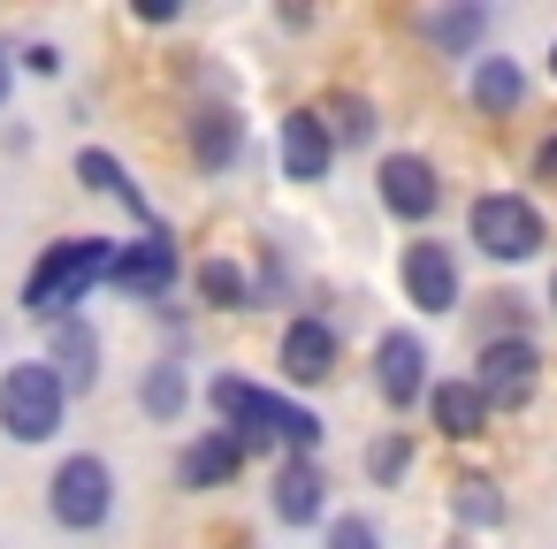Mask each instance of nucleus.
<instances>
[{"instance_id":"nucleus-1","label":"nucleus","mask_w":557,"mask_h":549,"mask_svg":"<svg viewBox=\"0 0 557 549\" xmlns=\"http://www.w3.org/2000/svg\"><path fill=\"white\" fill-rule=\"evenodd\" d=\"M115 260H123L115 237H62V245H47L39 267H32V283H24V313L47 321V328L77 321V298L100 290V283H115Z\"/></svg>"},{"instance_id":"nucleus-2","label":"nucleus","mask_w":557,"mask_h":549,"mask_svg":"<svg viewBox=\"0 0 557 549\" xmlns=\"http://www.w3.org/2000/svg\"><path fill=\"white\" fill-rule=\"evenodd\" d=\"M214 412L260 450V442H290L298 458H313L321 450V420L306 412V404H290V397H275V389H260V382H245V374H214Z\"/></svg>"},{"instance_id":"nucleus-3","label":"nucleus","mask_w":557,"mask_h":549,"mask_svg":"<svg viewBox=\"0 0 557 549\" xmlns=\"http://www.w3.org/2000/svg\"><path fill=\"white\" fill-rule=\"evenodd\" d=\"M70 412V382L47 366V359H16L9 374H0V427H9L16 442H47Z\"/></svg>"},{"instance_id":"nucleus-4","label":"nucleus","mask_w":557,"mask_h":549,"mask_svg":"<svg viewBox=\"0 0 557 549\" xmlns=\"http://www.w3.org/2000/svg\"><path fill=\"white\" fill-rule=\"evenodd\" d=\"M466 237L481 245V260H496V267H519V260H534L542 252V207L534 199H519V191H481L473 207H466Z\"/></svg>"},{"instance_id":"nucleus-5","label":"nucleus","mask_w":557,"mask_h":549,"mask_svg":"<svg viewBox=\"0 0 557 549\" xmlns=\"http://www.w3.org/2000/svg\"><path fill=\"white\" fill-rule=\"evenodd\" d=\"M47 511H54V526H70V534L108 526V519H115V473H108V458H92V450L62 458L54 481H47Z\"/></svg>"},{"instance_id":"nucleus-6","label":"nucleus","mask_w":557,"mask_h":549,"mask_svg":"<svg viewBox=\"0 0 557 549\" xmlns=\"http://www.w3.org/2000/svg\"><path fill=\"white\" fill-rule=\"evenodd\" d=\"M473 382H481L488 404L519 412V404L534 397V382H542V351H534L527 336H488V344L473 351Z\"/></svg>"},{"instance_id":"nucleus-7","label":"nucleus","mask_w":557,"mask_h":549,"mask_svg":"<svg viewBox=\"0 0 557 549\" xmlns=\"http://www.w3.org/2000/svg\"><path fill=\"white\" fill-rule=\"evenodd\" d=\"M374 389H382V404H420V389H435V382H428V344H420V328H389V336L374 344Z\"/></svg>"},{"instance_id":"nucleus-8","label":"nucleus","mask_w":557,"mask_h":549,"mask_svg":"<svg viewBox=\"0 0 557 549\" xmlns=\"http://www.w3.org/2000/svg\"><path fill=\"white\" fill-rule=\"evenodd\" d=\"M374 184H382V207H389L397 222H428V214L443 207V184H435V169H428L420 153H389V161L374 169Z\"/></svg>"},{"instance_id":"nucleus-9","label":"nucleus","mask_w":557,"mask_h":549,"mask_svg":"<svg viewBox=\"0 0 557 549\" xmlns=\"http://www.w3.org/2000/svg\"><path fill=\"white\" fill-rule=\"evenodd\" d=\"M405 298L420 305V313H450L458 305V260H450V245H435V237H420V245H405Z\"/></svg>"},{"instance_id":"nucleus-10","label":"nucleus","mask_w":557,"mask_h":549,"mask_svg":"<svg viewBox=\"0 0 557 549\" xmlns=\"http://www.w3.org/2000/svg\"><path fill=\"white\" fill-rule=\"evenodd\" d=\"M275 146H283V176H290V184H321V176H329V161H336L329 115H313V108H290Z\"/></svg>"},{"instance_id":"nucleus-11","label":"nucleus","mask_w":557,"mask_h":549,"mask_svg":"<svg viewBox=\"0 0 557 549\" xmlns=\"http://www.w3.org/2000/svg\"><path fill=\"white\" fill-rule=\"evenodd\" d=\"M245 458H252V442H245L237 427H214V435H199V442L184 450L176 481H184V488H222V481L245 473Z\"/></svg>"},{"instance_id":"nucleus-12","label":"nucleus","mask_w":557,"mask_h":549,"mask_svg":"<svg viewBox=\"0 0 557 549\" xmlns=\"http://www.w3.org/2000/svg\"><path fill=\"white\" fill-rule=\"evenodd\" d=\"M115 290H131V298H161V290H176V237H138V245H123V260H115Z\"/></svg>"},{"instance_id":"nucleus-13","label":"nucleus","mask_w":557,"mask_h":549,"mask_svg":"<svg viewBox=\"0 0 557 549\" xmlns=\"http://www.w3.org/2000/svg\"><path fill=\"white\" fill-rule=\"evenodd\" d=\"M488 397H481V382L466 374V382H435L428 389V420H435V435H450V442H473L481 427H488Z\"/></svg>"},{"instance_id":"nucleus-14","label":"nucleus","mask_w":557,"mask_h":549,"mask_svg":"<svg viewBox=\"0 0 557 549\" xmlns=\"http://www.w3.org/2000/svg\"><path fill=\"white\" fill-rule=\"evenodd\" d=\"M283 374H290V382H306V389L336 374V336H329V321H313V313H306V321H290V328H283Z\"/></svg>"},{"instance_id":"nucleus-15","label":"nucleus","mask_w":557,"mask_h":549,"mask_svg":"<svg viewBox=\"0 0 557 549\" xmlns=\"http://www.w3.org/2000/svg\"><path fill=\"white\" fill-rule=\"evenodd\" d=\"M47 366L70 382V397L100 382V336H92V321H85V313H77V321H54V351H47Z\"/></svg>"},{"instance_id":"nucleus-16","label":"nucleus","mask_w":557,"mask_h":549,"mask_svg":"<svg viewBox=\"0 0 557 549\" xmlns=\"http://www.w3.org/2000/svg\"><path fill=\"white\" fill-rule=\"evenodd\" d=\"M321 511H329V481H321V465H313V458H290V465L275 473V519L313 526Z\"/></svg>"},{"instance_id":"nucleus-17","label":"nucleus","mask_w":557,"mask_h":549,"mask_svg":"<svg viewBox=\"0 0 557 549\" xmlns=\"http://www.w3.org/2000/svg\"><path fill=\"white\" fill-rule=\"evenodd\" d=\"M466 92H473V108H481V115H511V108L527 100V70H519L511 54H481V62H473V77H466Z\"/></svg>"},{"instance_id":"nucleus-18","label":"nucleus","mask_w":557,"mask_h":549,"mask_svg":"<svg viewBox=\"0 0 557 549\" xmlns=\"http://www.w3.org/2000/svg\"><path fill=\"white\" fill-rule=\"evenodd\" d=\"M488 32V9L481 0H458V9H420V39L443 47V54H473Z\"/></svg>"},{"instance_id":"nucleus-19","label":"nucleus","mask_w":557,"mask_h":549,"mask_svg":"<svg viewBox=\"0 0 557 549\" xmlns=\"http://www.w3.org/2000/svg\"><path fill=\"white\" fill-rule=\"evenodd\" d=\"M77 176H85L92 191H108V199H123V207H131V214H138L146 229H153V207H146V191L131 184V169H123L115 153H100V146H85V153H77ZM153 237H161V229H153Z\"/></svg>"},{"instance_id":"nucleus-20","label":"nucleus","mask_w":557,"mask_h":549,"mask_svg":"<svg viewBox=\"0 0 557 549\" xmlns=\"http://www.w3.org/2000/svg\"><path fill=\"white\" fill-rule=\"evenodd\" d=\"M191 153H199V169H230V161L245 153V123H237L230 108L191 115Z\"/></svg>"},{"instance_id":"nucleus-21","label":"nucleus","mask_w":557,"mask_h":549,"mask_svg":"<svg viewBox=\"0 0 557 549\" xmlns=\"http://www.w3.org/2000/svg\"><path fill=\"white\" fill-rule=\"evenodd\" d=\"M138 404H146L153 420H176V412L191 404V382H184V366H169V359H161V366H146V389H138Z\"/></svg>"},{"instance_id":"nucleus-22","label":"nucleus","mask_w":557,"mask_h":549,"mask_svg":"<svg viewBox=\"0 0 557 549\" xmlns=\"http://www.w3.org/2000/svg\"><path fill=\"white\" fill-rule=\"evenodd\" d=\"M199 298H207V305H252V275H245L237 260H207V267H199Z\"/></svg>"},{"instance_id":"nucleus-23","label":"nucleus","mask_w":557,"mask_h":549,"mask_svg":"<svg viewBox=\"0 0 557 549\" xmlns=\"http://www.w3.org/2000/svg\"><path fill=\"white\" fill-rule=\"evenodd\" d=\"M450 511H458L466 526H496V519H504V496H496V481L466 473V481H458V496H450Z\"/></svg>"},{"instance_id":"nucleus-24","label":"nucleus","mask_w":557,"mask_h":549,"mask_svg":"<svg viewBox=\"0 0 557 549\" xmlns=\"http://www.w3.org/2000/svg\"><path fill=\"white\" fill-rule=\"evenodd\" d=\"M336 138H344V146H367V138H374V108L344 92V100H336Z\"/></svg>"},{"instance_id":"nucleus-25","label":"nucleus","mask_w":557,"mask_h":549,"mask_svg":"<svg viewBox=\"0 0 557 549\" xmlns=\"http://www.w3.org/2000/svg\"><path fill=\"white\" fill-rule=\"evenodd\" d=\"M405 458H412V442H405V435H382V442H374V450H367V473H374V481H382V488H389V481H397V473H405Z\"/></svg>"},{"instance_id":"nucleus-26","label":"nucleus","mask_w":557,"mask_h":549,"mask_svg":"<svg viewBox=\"0 0 557 549\" xmlns=\"http://www.w3.org/2000/svg\"><path fill=\"white\" fill-rule=\"evenodd\" d=\"M329 549H382V534L351 511V519H336V526H329Z\"/></svg>"},{"instance_id":"nucleus-27","label":"nucleus","mask_w":557,"mask_h":549,"mask_svg":"<svg viewBox=\"0 0 557 549\" xmlns=\"http://www.w3.org/2000/svg\"><path fill=\"white\" fill-rule=\"evenodd\" d=\"M24 70H32V77H62V47H32Z\"/></svg>"},{"instance_id":"nucleus-28","label":"nucleus","mask_w":557,"mask_h":549,"mask_svg":"<svg viewBox=\"0 0 557 549\" xmlns=\"http://www.w3.org/2000/svg\"><path fill=\"white\" fill-rule=\"evenodd\" d=\"M184 0H138V24H176Z\"/></svg>"},{"instance_id":"nucleus-29","label":"nucleus","mask_w":557,"mask_h":549,"mask_svg":"<svg viewBox=\"0 0 557 549\" xmlns=\"http://www.w3.org/2000/svg\"><path fill=\"white\" fill-rule=\"evenodd\" d=\"M9 92H16V54L0 47V108H9Z\"/></svg>"},{"instance_id":"nucleus-30","label":"nucleus","mask_w":557,"mask_h":549,"mask_svg":"<svg viewBox=\"0 0 557 549\" xmlns=\"http://www.w3.org/2000/svg\"><path fill=\"white\" fill-rule=\"evenodd\" d=\"M549 77H557V47H549Z\"/></svg>"},{"instance_id":"nucleus-31","label":"nucleus","mask_w":557,"mask_h":549,"mask_svg":"<svg viewBox=\"0 0 557 549\" xmlns=\"http://www.w3.org/2000/svg\"><path fill=\"white\" fill-rule=\"evenodd\" d=\"M549 305H557V283H549Z\"/></svg>"}]
</instances>
